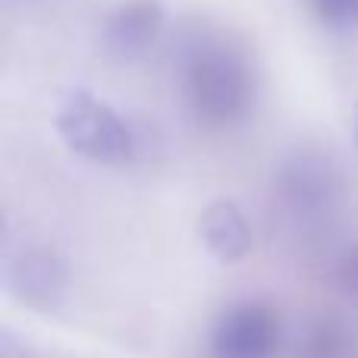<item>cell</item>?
<instances>
[{
    "instance_id": "cell-1",
    "label": "cell",
    "mask_w": 358,
    "mask_h": 358,
    "mask_svg": "<svg viewBox=\"0 0 358 358\" xmlns=\"http://www.w3.org/2000/svg\"><path fill=\"white\" fill-rule=\"evenodd\" d=\"M185 101L198 123L233 126L255 104V76L245 57L223 44H204L185 63Z\"/></svg>"
},
{
    "instance_id": "cell-2",
    "label": "cell",
    "mask_w": 358,
    "mask_h": 358,
    "mask_svg": "<svg viewBox=\"0 0 358 358\" xmlns=\"http://www.w3.org/2000/svg\"><path fill=\"white\" fill-rule=\"evenodd\" d=\"M57 132L76 155L120 167L136 157V136L107 101L85 88H69L57 104Z\"/></svg>"
},
{
    "instance_id": "cell-3",
    "label": "cell",
    "mask_w": 358,
    "mask_h": 358,
    "mask_svg": "<svg viewBox=\"0 0 358 358\" xmlns=\"http://www.w3.org/2000/svg\"><path fill=\"white\" fill-rule=\"evenodd\" d=\"M283 343L280 315L264 302H242L220 317L210 336L214 358H277Z\"/></svg>"
},
{
    "instance_id": "cell-4",
    "label": "cell",
    "mask_w": 358,
    "mask_h": 358,
    "mask_svg": "<svg viewBox=\"0 0 358 358\" xmlns=\"http://www.w3.org/2000/svg\"><path fill=\"white\" fill-rule=\"evenodd\" d=\"M10 292L31 311L50 315L66 302L69 292V264L60 252L54 248H25L16 261L10 264Z\"/></svg>"
},
{
    "instance_id": "cell-5",
    "label": "cell",
    "mask_w": 358,
    "mask_h": 358,
    "mask_svg": "<svg viewBox=\"0 0 358 358\" xmlns=\"http://www.w3.org/2000/svg\"><path fill=\"white\" fill-rule=\"evenodd\" d=\"M167 22L161 0H123L104 22V48L110 57L129 63L157 44Z\"/></svg>"
},
{
    "instance_id": "cell-6",
    "label": "cell",
    "mask_w": 358,
    "mask_h": 358,
    "mask_svg": "<svg viewBox=\"0 0 358 358\" xmlns=\"http://www.w3.org/2000/svg\"><path fill=\"white\" fill-rule=\"evenodd\" d=\"M198 236L204 248L214 255L220 264H236L252 252V229L242 214V208L229 198H217L198 217Z\"/></svg>"
},
{
    "instance_id": "cell-7",
    "label": "cell",
    "mask_w": 358,
    "mask_h": 358,
    "mask_svg": "<svg viewBox=\"0 0 358 358\" xmlns=\"http://www.w3.org/2000/svg\"><path fill=\"white\" fill-rule=\"evenodd\" d=\"M336 189H340V182H336L330 161L315 155H302L280 176V192H283L286 204L296 214H315V210H324V208L330 210Z\"/></svg>"
},
{
    "instance_id": "cell-8",
    "label": "cell",
    "mask_w": 358,
    "mask_h": 358,
    "mask_svg": "<svg viewBox=\"0 0 358 358\" xmlns=\"http://www.w3.org/2000/svg\"><path fill=\"white\" fill-rule=\"evenodd\" d=\"M299 358H358V330L343 321H321L305 336Z\"/></svg>"
},
{
    "instance_id": "cell-9",
    "label": "cell",
    "mask_w": 358,
    "mask_h": 358,
    "mask_svg": "<svg viewBox=\"0 0 358 358\" xmlns=\"http://www.w3.org/2000/svg\"><path fill=\"white\" fill-rule=\"evenodd\" d=\"M315 13L327 29L336 31L358 25V0H315Z\"/></svg>"
},
{
    "instance_id": "cell-10",
    "label": "cell",
    "mask_w": 358,
    "mask_h": 358,
    "mask_svg": "<svg viewBox=\"0 0 358 358\" xmlns=\"http://www.w3.org/2000/svg\"><path fill=\"white\" fill-rule=\"evenodd\" d=\"M336 286L352 305H358V245H352L336 261Z\"/></svg>"
}]
</instances>
